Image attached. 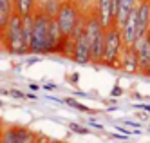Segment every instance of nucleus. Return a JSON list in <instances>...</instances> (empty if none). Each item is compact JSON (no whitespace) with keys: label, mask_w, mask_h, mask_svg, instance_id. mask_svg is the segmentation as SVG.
Masks as SVG:
<instances>
[{"label":"nucleus","mask_w":150,"mask_h":143,"mask_svg":"<svg viewBox=\"0 0 150 143\" xmlns=\"http://www.w3.org/2000/svg\"><path fill=\"white\" fill-rule=\"evenodd\" d=\"M45 89L51 91V89H54V83H45Z\"/></svg>","instance_id":"nucleus-20"},{"label":"nucleus","mask_w":150,"mask_h":143,"mask_svg":"<svg viewBox=\"0 0 150 143\" xmlns=\"http://www.w3.org/2000/svg\"><path fill=\"white\" fill-rule=\"evenodd\" d=\"M136 2L137 0H121L120 6H117V11H116V16H114V26L117 29H121L125 20L128 18V15H130V11L136 7Z\"/></svg>","instance_id":"nucleus-10"},{"label":"nucleus","mask_w":150,"mask_h":143,"mask_svg":"<svg viewBox=\"0 0 150 143\" xmlns=\"http://www.w3.org/2000/svg\"><path fill=\"white\" fill-rule=\"evenodd\" d=\"M11 15H13V0H0V33L4 31Z\"/></svg>","instance_id":"nucleus-12"},{"label":"nucleus","mask_w":150,"mask_h":143,"mask_svg":"<svg viewBox=\"0 0 150 143\" xmlns=\"http://www.w3.org/2000/svg\"><path fill=\"white\" fill-rule=\"evenodd\" d=\"M40 143H51V141H40Z\"/></svg>","instance_id":"nucleus-22"},{"label":"nucleus","mask_w":150,"mask_h":143,"mask_svg":"<svg viewBox=\"0 0 150 143\" xmlns=\"http://www.w3.org/2000/svg\"><path fill=\"white\" fill-rule=\"evenodd\" d=\"M60 4H62V0H38L36 9L42 11V13H45V15H49V16H54Z\"/></svg>","instance_id":"nucleus-13"},{"label":"nucleus","mask_w":150,"mask_h":143,"mask_svg":"<svg viewBox=\"0 0 150 143\" xmlns=\"http://www.w3.org/2000/svg\"><path fill=\"white\" fill-rule=\"evenodd\" d=\"M123 49V36L121 31L116 26H110L109 29H105V43H103V56H101V63L105 67H116L117 65V58L121 54Z\"/></svg>","instance_id":"nucleus-4"},{"label":"nucleus","mask_w":150,"mask_h":143,"mask_svg":"<svg viewBox=\"0 0 150 143\" xmlns=\"http://www.w3.org/2000/svg\"><path fill=\"white\" fill-rule=\"evenodd\" d=\"M92 11L96 13V16H98V20H100V24L103 26V29H109L110 26H114L112 0H96Z\"/></svg>","instance_id":"nucleus-9"},{"label":"nucleus","mask_w":150,"mask_h":143,"mask_svg":"<svg viewBox=\"0 0 150 143\" xmlns=\"http://www.w3.org/2000/svg\"><path fill=\"white\" fill-rule=\"evenodd\" d=\"M65 103H69V105H72V107L80 109V111H85V112H92L89 107H85V105H81V103H78V102H74V100H71V98H67V100H65Z\"/></svg>","instance_id":"nucleus-17"},{"label":"nucleus","mask_w":150,"mask_h":143,"mask_svg":"<svg viewBox=\"0 0 150 143\" xmlns=\"http://www.w3.org/2000/svg\"><path fill=\"white\" fill-rule=\"evenodd\" d=\"M69 127H71L72 132H78V134H89V129H85V127H81V125H78V123H71Z\"/></svg>","instance_id":"nucleus-18"},{"label":"nucleus","mask_w":150,"mask_h":143,"mask_svg":"<svg viewBox=\"0 0 150 143\" xmlns=\"http://www.w3.org/2000/svg\"><path fill=\"white\" fill-rule=\"evenodd\" d=\"M121 31V36H123V46H134L136 40H139V35H137V13H136V7L130 11L128 18L125 20L123 27L120 29Z\"/></svg>","instance_id":"nucleus-8"},{"label":"nucleus","mask_w":150,"mask_h":143,"mask_svg":"<svg viewBox=\"0 0 150 143\" xmlns=\"http://www.w3.org/2000/svg\"><path fill=\"white\" fill-rule=\"evenodd\" d=\"M71 43L56 26L54 16H49L42 11H35V27L29 38V53L31 54H62L71 56Z\"/></svg>","instance_id":"nucleus-1"},{"label":"nucleus","mask_w":150,"mask_h":143,"mask_svg":"<svg viewBox=\"0 0 150 143\" xmlns=\"http://www.w3.org/2000/svg\"><path fill=\"white\" fill-rule=\"evenodd\" d=\"M0 132H2V130H0Z\"/></svg>","instance_id":"nucleus-23"},{"label":"nucleus","mask_w":150,"mask_h":143,"mask_svg":"<svg viewBox=\"0 0 150 143\" xmlns=\"http://www.w3.org/2000/svg\"><path fill=\"white\" fill-rule=\"evenodd\" d=\"M76 4L80 6V9L83 11V13H89V11H92V9H94L96 0H76Z\"/></svg>","instance_id":"nucleus-16"},{"label":"nucleus","mask_w":150,"mask_h":143,"mask_svg":"<svg viewBox=\"0 0 150 143\" xmlns=\"http://www.w3.org/2000/svg\"><path fill=\"white\" fill-rule=\"evenodd\" d=\"M0 143H16V127H7L0 132Z\"/></svg>","instance_id":"nucleus-15"},{"label":"nucleus","mask_w":150,"mask_h":143,"mask_svg":"<svg viewBox=\"0 0 150 143\" xmlns=\"http://www.w3.org/2000/svg\"><path fill=\"white\" fill-rule=\"evenodd\" d=\"M16 143H40L36 134L27 127H16Z\"/></svg>","instance_id":"nucleus-14"},{"label":"nucleus","mask_w":150,"mask_h":143,"mask_svg":"<svg viewBox=\"0 0 150 143\" xmlns=\"http://www.w3.org/2000/svg\"><path fill=\"white\" fill-rule=\"evenodd\" d=\"M146 33H148V35H150V24H148V29H146Z\"/></svg>","instance_id":"nucleus-21"},{"label":"nucleus","mask_w":150,"mask_h":143,"mask_svg":"<svg viewBox=\"0 0 150 143\" xmlns=\"http://www.w3.org/2000/svg\"><path fill=\"white\" fill-rule=\"evenodd\" d=\"M134 51L137 54V62H139V73L150 76V35H143L139 40L134 43Z\"/></svg>","instance_id":"nucleus-5"},{"label":"nucleus","mask_w":150,"mask_h":143,"mask_svg":"<svg viewBox=\"0 0 150 143\" xmlns=\"http://www.w3.org/2000/svg\"><path fill=\"white\" fill-rule=\"evenodd\" d=\"M36 4H38V0H13V13L20 16L33 15L36 11Z\"/></svg>","instance_id":"nucleus-11"},{"label":"nucleus","mask_w":150,"mask_h":143,"mask_svg":"<svg viewBox=\"0 0 150 143\" xmlns=\"http://www.w3.org/2000/svg\"><path fill=\"white\" fill-rule=\"evenodd\" d=\"M0 105H2V103H0Z\"/></svg>","instance_id":"nucleus-24"},{"label":"nucleus","mask_w":150,"mask_h":143,"mask_svg":"<svg viewBox=\"0 0 150 143\" xmlns=\"http://www.w3.org/2000/svg\"><path fill=\"white\" fill-rule=\"evenodd\" d=\"M116 67L125 71V73H128V74L139 73V62H137V54L134 51V46H123Z\"/></svg>","instance_id":"nucleus-6"},{"label":"nucleus","mask_w":150,"mask_h":143,"mask_svg":"<svg viewBox=\"0 0 150 143\" xmlns=\"http://www.w3.org/2000/svg\"><path fill=\"white\" fill-rule=\"evenodd\" d=\"M71 58L80 63V65H85V63H91V43L85 36V33L74 40L72 43V51H71Z\"/></svg>","instance_id":"nucleus-7"},{"label":"nucleus","mask_w":150,"mask_h":143,"mask_svg":"<svg viewBox=\"0 0 150 143\" xmlns=\"http://www.w3.org/2000/svg\"><path fill=\"white\" fill-rule=\"evenodd\" d=\"M11 94H13V96H18V98H25L24 92H20V91H11Z\"/></svg>","instance_id":"nucleus-19"},{"label":"nucleus","mask_w":150,"mask_h":143,"mask_svg":"<svg viewBox=\"0 0 150 143\" xmlns=\"http://www.w3.org/2000/svg\"><path fill=\"white\" fill-rule=\"evenodd\" d=\"M54 20H56V26L62 33V36L67 38L72 33V29L83 20V11L76 4V0H62V4L54 15Z\"/></svg>","instance_id":"nucleus-3"},{"label":"nucleus","mask_w":150,"mask_h":143,"mask_svg":"<svg viewBox=\"0 0 150 143\" xmlns=\"http://www.w3.org/2000/svg\"><path fill=\"white\" fill-rule=\"evenodd\" d=\"M0 42L4 43V49L11 54H27L29 46L24 35V27H22V16L13 13L9 16L7 24L4 31L0 33Z\"/></svg>","instance_id":"nucleus-2"}]
</instances>
